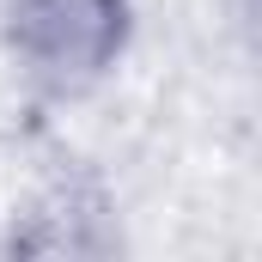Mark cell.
<instances>
[{
    "label": "cell",
    "mask_w": 262,
    "mask_h": 262,
    "mask_svg": "<svg viewBox=\"0 0 262 262\" xmlns=\"http://www.w3.org/2000/svg\"><path fill=\"white\" fill-rule=\"evenodd\" d=\"M110 244H116L110 201L79 183L49 189L25 213V226H12V250H25V256H104Z\"/></svg>",
    "instance_id": "cell-2"
},
{
    "label": "cell",
    "mask_w": 262,
    "mask_h": 262,
    "mask_svg": "<svg viewBox=\"0 0 262 262\" xmlns=\"http://www.w3.org/2000/svg\"><path fill=\"white\" fill-rule=\"evenodd\" d=\"M134 31L128 0H12L6 43L49 92H85L122 61Z\"/></svg>",
    "instance_id": "cell-1"
}]
</instances>
